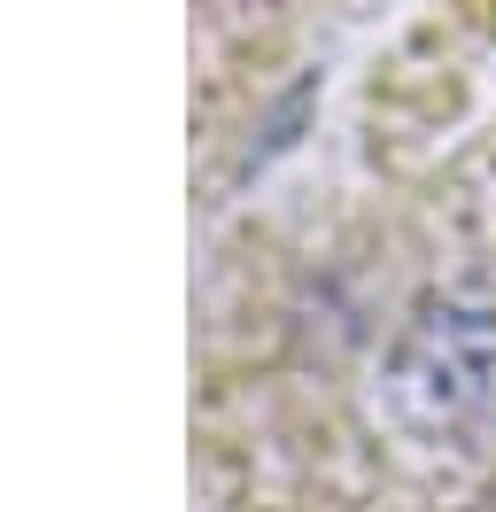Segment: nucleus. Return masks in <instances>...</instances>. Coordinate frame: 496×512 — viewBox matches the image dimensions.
<instances>
[{
  "mask_svg": "<svg viewBox=\"0 0 496 512\" xmlns=\"http://www.w3.org/2000/svg\"><path fill=\"white\" fill-rule=\"evenodd\" d=\"M403 388L434 396V412L458 419L496 396V326L481 311H434L411 350H403Z\"/></svg>",
  "mask_w": 496,
  "mask_h": 512,
  "instance_id": "nucleus-1",
  "label": "nucleus"
}]
</instances>
